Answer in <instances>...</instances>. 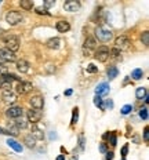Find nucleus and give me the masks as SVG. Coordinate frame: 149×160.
Returning <instances> with one entry per match:
<instances>
[{"label": "nucleus", "instance_id": "nucleus-1", "mask_svg": "<svg viewBox=\"0 0 149 160\" xmlns=\"http://www.w3.org/2000/svg\"><path fill=\"white\" fill-rule=\"evenodd\" d=\"M95 38L102 43H108L109 40L113 38V33H112L111 29L105 28V26H98V28L95 29Z\"/></svg>", "mask_w": 149, "mask_h": 160}, {"label": "nucleus", "instance_id": "nucleus-2", "mask_svg": "<svg viewBox=\"0 0 149 160\" xmlns=\"http://www.w3.org/2000/svg\"><path fill=\"white\" fill-rule=\"evenodd\" d=\"M3 40H4V43H6V48H8L10 51H12L14 54L19 50V44H21V43H19V39L17 38V36L7 35L3 38Z\"/></svg>", "mask_w": 149, "mask_h": 160}, {"label": "nucleus", "instance_id": "nucleus-3", "mask_svg": "<svg viewBox=\"0 0 149 160\" xmlns=\"http://www.w3.org/2000/svg\"><path fill=\"white\" fill-rule=\"evenodd\" d=\"M22 21V14L19 11H8L7 14H6V22L10 25V26H15L18 25L19 22Z\"/></svg>", "mask_w": 149, "mask_h": 160}, {"label": "nucleus", "instance_id": "nucleus-4", "mask_svg": "<svg viewBox=\"0 0 149 160\" xmlns=\"http://www.w3.org/2000/svg\"><path fill=\"white\" fill-rule=\"evenodd\" d=\"M131 46V42L128 40V38L126 36H119V38L115 39V48H117L119 51L122 50H128Z\"/></svg>", "mask_w": 149, "mask_h": 160}, {"label": "nucleus", "instance_id": "nucleus-5", "mask_svg": "<svg viewBox=\"0 0 149 160\" xmlns=\"http://www.w3.org/2000/svg\"><path fill=\"white\" fill-rule=\"evenodd\" d=\"M94 57L99 62H107L109 59V48L107 46H101V47H98V50L95 51Z\"/></svg>", "mask_w": 149, "mask_h": 160}, {"label": "nucleus", "instance_id": "nucleus-6", "mask_svg": "<svg viewBox=\"0 0 149 160\" xmlns=\"http://www.w3.org/2000/svg\"><path fill=\"white\" fill-rule=\"evenodd\" d=\"M33 90V86L31 82H19L17 84V92L19 95H26Z\"/></svg>", "mask_w": 149, "mask_h": 160}, {"label": "nucleus", "instance_id": "nucleus-7", "mask_svg": "<svg viewBox=\"0 0 149 160\" xmlns=\"http://www.w3.org/2000/svg\"><path fill=\"white\" fill-rule=\"evenodd\" d=\"M24 115V109L21 106H10V108L6 111V116L10 119H18V118H22Z\"/></svg>", "mask_w": 149, "mask_h": 160}, {"label": "nucleus", "instance_id": "nucleus-8", "mask_svg": "<svg viewBox=\"0 0 149 160\" xmlns=\"http://www.w3.org/2000/svg\"><path fill=\"white\" fill-rule=\"evenodd\" d=\"M0 58L3 59V62H14L15 61V54L12 51H10L8 48H0Z\"/></svg>", "mask_w": 149, "mask_h": 160}, {"label": "nucleus", "instance_id": "nucleus-9", "mask_svg": "<svg viewBox=\"0 0 149 160\" xmlns=\"http://www.w3.org/2000/svg\"><path fill=\"white\" fill-rule=\"evenodd\" d=\"M26 118H28V122H31L32 124H36L37 122H40L42 112L36 111V109H31V111H28V113H26Z\"/></svg>", "mask_w": 149, "mask_h": 160}, {"label": "nucleus", "instance_id": "nucleus-10", "mask_svg": "<svg viewBox=\"0 0 149 160\" xmlns=\"http://www.w3.org/2000/svg\"><path fill=\"white\" fill-rule=\"evenodd\" d=\"M29 102H31L32 108L36 109V111H40V109H43V106H44V99H43V97H40V95L32 97V98L29 99Z\"/></svg>", "mask_w": 149, "mask_h": 160}, {"label": "nucleus", "instance_id": "nucleus-11", "mask_svg": "<svg viewBox=\"0 0 149 160\" xmlns=\"http://www.w3.org/2000/svg\"><path fill=\"white\" fill-rule=\"evenodd\" d=\"M64 8L69 12H76L80 8V3L76 2V0H68V2L64 3Z\"/></svg>", "mask_w": 149, "mask_h": 160}, {"label": "nucleus", "instance_id": "nucleus-12", "mask_svg": "<svg viewBox=\"0 0 149 160\" xmlns=\"http://www.w3.org/2000/svg\"><path fill=\"white\" fill-rule=\"evenodd\" d=\"M109 92V84L108 83H99V84L97 86V88H95V95H107Z\"/></svg>", "mask_w": 149, "mask_h": 160}, {"label": "nucleus", "instance_id": "nucleus-13", "mask_svg": "<svg viewBox=\"0 0 149 160\" xmlns=\"http://www.w3.org/2000/svg\"><path fill=\"white\" fill-rule=\"evenodd\" d=\"M2 97H3V101H4L6 104H14L17 101V95L12 91H3Z\"/></svg>", "mask_w": 149, "mask_h": 160}, {"label": "nucleus", "instance_id": "nucleus-14", "mask_svg": "<svg viewBox=\"0 0 149 160\" xmlns=\"http://www.w3.org/2000/svg\"><path fill=\"white\" fill-rule=\"evenodd\" d=\"M46 46H47L48 48H51V50H58L59 47H61V40H59L58 38H51V39L47 40Z\"/></svg>", "mask_w": 149, "mask_h": 160}, {"label": "nucleus", "instance_id": "nucleus-15", "mask_svg": "<svg viewBox=\"0 0 149 160\" xmlns=\"http://www.w3.org/2000/svg\"><path fill=\"white\" fill-rule=\"evenodd\" d=\"M29 62L25 61V59H19V61H17V69H18L21 73H26L29 71Z\"/></svg>", "mask_w": 149, "mask_h": 160}, {"label": "nucleus", "instance_id": "nucleus-16", "mask_svg": "<svg viewBox=\"0 0 149 160\" xmlns=\"http://www.w3.org/2000/svg\"><path fill=\"white\" fill-rule=\"evenodd\" d=\"M55 28H57L58 32L65 33V32H68L69 29H71V25H69L68 21H58L57 24H55Z\"/></svg>", "mask_w": 149, "mask_h": 160}, {"label": "nucleus", "instance_id": "nucleus-17", "mask_svg": "<svg viewBox=\"0 0 149 160\" xmlns=\"http://www.w3.org/2000/svg\"><path fill=\"white\" fill-rule=\"evenodd\" d=\"M7 145L10 146V148H12L15 152H22V145L21 144H18V142L15 141V139H12V138H8L7 139Z\"/></svg>", "mask_w": 149, "mask_h": 160}, {"label": "nucleus", "instance_id": "nucleus-18", "mask_svg": "<svg viewBox=\"0 0 149 160\" xmlns=\"http://www.w3.org/2000/svg\"><path fill=\"white\" fill-rule=\"evenodd\" d=\"M97 47V40H95L94 38H86L84 40V50H92Z\"/></svg>", "mask_w": 149, "mask_h": 160}, {"label": "nucleus", "instance_id": "nucleus-19", "mask_svg": "<svg viewBox=\"0 0 149 160\" xmlns=\"http://www.w3.org/2000/svg\"><path fill=\"white\" fill-rule=\"evenodd\" d=\"M31 135H32L35 139H43V138H44V134H43V131H42L40 128L36 127V124L32 126V134H31Z\"/></svg>", "mask_w": 149, "mask_h": 160}, {"label": "nucleus", "instance_id": "nucleus-20", "mask_svg": "<svg viewBox=\"0 0 149 160\" xmlns=\"http://www.w3.org/2000/svg\"><path fill=\"white\" fill-rule=\"evenodd\" d=\"M107 75H108L109 80H113L115 78H117V75H119V69L116 68V66H109L108 71H107Z\"/></svg>", "mask_w": 149, "mask_h": 160}, {"label": "nucleus", "instance_id": "nucleus-21", "mask_svg": "<svg viewBox=\"0 0 149 160\" xmlns=\"http://www.w3.org/2000/svg\"><path fill=\"white\" fill-rule=\"evenodd\" d=\"M19 6H21V8L26 10V11H31L35 4H33L32 0H21V2H19Z\"/></svg>", "mask_w": 149, "mask_h": 160}, {"label": "nucleus", "instance_id": "nucleus-22", "mask_svg": "<svg viewBox=\"0 0 149 160\" xmlns=\"http://www.w3.org/2000/svg\"><path fill=\"white\" fill-rule=\"evenodd\" d=\"M2 79L3 80H7V82H10V83H12V82H21L19 80V78H17V75H14V73H10V72H7L4 76H2Z\"/></svg>", "mask_w": 149, "mask_h": 160}, {"label": "nucleus", "instance_id": "nucleus-23", "mask_svg": "<svg viewBox=\"0 0 149 160\" xmlns=\"http://www.w3.org/2000/svg\"><path fill=\"white\" fill-rule=\"evenodd\" d=\"M24 142L26 144V146H28V148H31V149L36 146V139L33 138L32 135H26L25 138H24Z\"/></svg>", "mask_w": 149, "mask_h": 160}, {"label": "nucleus", "instance_id": "nucleus-24", "mask_svg": "<svg viewBox=\"0 0 149 160\" xmlns=\"http://www.w3.org/2000/svg\"><path fill=\"white\" fill-rule=\"evenodd\" d=\"M0 88L3 90V91H11L12 88V83L7 82V80H0Z\"/></svg>", "mask_w": 149, "mask_h": 160}, {"label": "nucleus", "instance_id": "nucleus-25", "mask_svg": "<svg viewBox=\"0 0 149 160\" xmlns=\"http://www.w3.org/2000/svg\"><path fill=\"white\" fill-rule=\"evenodd\" d=\"M142 76H144V71H142V69H140V68L134 69V71L131 72V78L134 79V80H141Z\"/></svg>", "mask_w": 149, "mask_h": 160}, {"label": "nucleus", "instance_id": "nucleus-26", "mask_svg": "<svg viewBox=\"0 0 149 160\" xmlns=\"http://www.w3.org/2000/svg\"><path fill=\"white\" fill-rule=\"evenodd\" d=\"M15 127L17 128H26L28 127V123H26V120L24 118H18V119H15Z\"/></svg>", "mask_w": 149, "mask_h": 160}, {"label": "nucleus", "instance_id": "nucleus-27", "mask_svg": "<svg viewBox=\"0 0 149 160\" xmlns=\"http://www.w3.org/2000/svg\"><path fill=\"white\" fill-rule=\"evenodd\" d=\"M147 95H148V94H147V88H145V87H138L137 91H135V97H137L138 99L145 98Z\"/></svg>", "mask_w": 149, "mask_h": 160}, {"label": "nucleus", "instance_id": "nucleus-28", "mask_svg": "<svg viewBox=\"0 0 149 160\" xmlns=\"http://www.w3.org/2000/svg\"><path fill=\"white\" fill-rule=\"evenodd\" d=\"M94 105L95 106H99L102 111H105V105H104V101H102V97H99V95H95L94 97Z\"/></svg>", "mask_w": 149, "mask_h": 160}, {"label": "nucleus", "instance_id": "nucleus-29", "mask_svg": "<svg viewBox=\"0 0 149 160\" xmlns=\"http://www.w3.org/2000/svg\"><path fill=\"white\" fill-rule=\"evenodd\" d=\"M141 42H142V44H144V46H149V32H148V31L142 32V35H141Z\"/></svg>", "mask_w": 149, "mask_h": 160}, {"label": "nucleus", "instance_id": "nucleus-30", "mask_svg": "<svg viewBox=\"0 0 149 160\" xmlns=\"http://www.w3.org/2000/svg\"><path fill=\"white\" fill-rule=\"evenodd\" d=\"M109 57H112V58H115V59L122 58V57H120V51H119L117 48H112L111 51H109Z\"/></svg>", "mask_w": 149, "mask_h": 160}, {"label": "nucleus", "instance_id": "nucleus-31", "mask_svg": "<svg viewBox=\"0 0 149 160\" xmlns=\"http://www.w3.org/2000/svg\"><path fill=\"white\" fill-rule=\"evenodd\" d=\"M44 69H46V72H47L48 75H52V73L57 71V68H55L54 64H47V65L44 66Z\"/></svg>", "mask_w": 149, "mask_h": 160}, {"label": "nucleus", "instance_id": "nucleus-32", "mask_svg": "<svg viewBox=\"0 0 149 160\" xmlns=\"http://www.w3.org/2000/svg\"><path fill=\"white\" fill-rule=\"evenodd\" d=\"M77 120H79V109L75 108V109H73V113H72V120H71V123H72V124H76V123H77Z\"/></svg>", "mask_w": 149, "mask_h": 160}, {"label": "nucleus", "instance_id": "nucleus-33", "mask_svg": "<svg viewBox=\"0 0 149 160\" xmlns=\"http://www.w3.org/2000/svg\"><path fill=\"white\" fill-rule=\"evenodd\" d=\"M108 139H109V142H111V145H112V146H116L117 141H116V134H115V132H109Z\"/></svg>", "mask_w": 149, "mask_h": 160}, {"label": "nucleus", "instance_id": "nucleus-34", "mask_svg": "<svg viewBox=\"0 0 149 160\" xmlns=\"http://www.w3.org/2000/svg\"><path fill=\"white\" fill-rule=\"evenodd\" d=\"M140 118L142 120H148V108L145 106V108H142L140 111Z\"/></svg>", "mask_w": 149, "mask_h": 160}, {"label": "nucleus", "instance_id": "nucleus-35", "mask_svg": "<svg viewBox=\"0 0 149 160\" xmlns=\"http://www.w3.org/2000/svg\"><path fill=\"white\" fill-rule=\"evenodd\" d=\"M131 111H132V105H124L120 112H122V115H128Z\"/></svg>", "mask_w": 149, "mask_h": 160}, {"label": "nucleus", "instance_id": "nucleus-36", "mask_svg": "<svg viewBox=\"0 0 149 160\" xmlns=\"http://www.w3.org/2000/svg\"><path fill=\"white\" fill-rule=\"evenodd\" d=\"M36 12H37L39 15H50V12L47 11V8H44V7H37V8H36Z\"/></svg>", "mask_w": 149, "mask_h": 160}, {"label": "nucleus", "instance_id": "nucleus-37", "mask_svg": "<svg viewBox=\"0 0 149 160\" xmlns=\"http://www.w3.org/2000/svg\"><path fill=\"white\" fill-rule=\"evenodd\" d=\"M87 72H88V73H97V72H98V68H97V66H95L94 64H90V65L87 66Z\"/></svg>", "mask_w": 149, "mask_h": 160}, {"label": "nucleus", "instance_id": "nucleus-38", "mask_svg": "<svg viewBox=\"0 0 149 160\" xmlns=\"http://www.w3.org/2000/svg\"><path fill=\"white\" fill-rule=\"evenodd\" d=\"M127 152H128V145L126 144L123 148H122V151H120V155H122V159H126V156H127Z\"/></svg>", "mask_w": 149, "mask_h": 160}, {"label": "nucleus", "instance_id": "nucleus-39", "mask_svg": "<svg viewBox=\"0 0 149 160\" xmlns=\"http://www.w3.org/2000/svg\"><path fill=\"white\" fill-rule=\"evenodd\" d=\"M7 72H8L7 66H6V65H0V78H2V76H4Z\"/></svg>", "mask_w": 149, "mask_h": 160}, {"label": "nucleus", "instance_id": "nucleus-40", "mask_svg": "<svg viewBox=\"0 0 149 160\" xmlns=\"http://www.w3.org/2000/svg\"><path fill=\"white\" fill-rule=\"evenodd\" d=\"M144 141L145 142L149 141V128L148 127H145V130H144Z\"/></svg>", "mask_w": 149, "mask_h": 160}, {"label": "nucleus", "instance_id": "nucleus-41", "mask_svg": "<svg viewBox=\"0 0 149 160\" xmlns=\"http://www.w3.org/2000/svg\"><path fill=\"white\" fill-rule=\"evenodd\" d=\"M105 155H107V156H105V160H113V158H115V153L113 152H109L108 151Z\"/></svg>", "mask_w": 149, "mask_h": 160}, {"label": "nucleus", "instance_id": "nucleus-42", "mask_svg": "<svg viewBox=\"0 0 149 160\" xmlns=\"http://www.w3.org/2000/svg\"><path fill=\"white\" fill-rule=\"evenodd\" d=\"M99 151H101L102 153H107V152H108V145H107V144H104V142H102V144L99 145Z\"/></svg>", "mask_w": 149, "mask_h": 160}, {"label": "nucleus", "instance_id": "nucleus-43", "mask_svg": "<svg viewBox=\"0 0 149 160\" xmlns=\"http://www.w3.org/2000/svg\"><path fill=\"white\" fill-rule=\"evenodd\" d=\"M107 108H113V102H112L111 99H107V106H105V109Z\"/></svg>", "mask_w": 149, "mask_h": 160}, {"label": "nucleus", "instance_id": "nucleus-44", "mask_svg": "<svg viewBox=\"0 0 149 160\" xmlns=\"http://www.w3.org/2000/svg\"><path fill=\"white\" fill-rule=\"evenodd\" d=\"M55 4V2H54V0H52V2H44V6H46V7H51V6H54ZM44 7V8H46Z\"/></svg>", "mask_w": 149, "mask_h": 160}, {"label": "nucleus", "instance_id": "nucleus-45", "mask_svg": "<svg viewBox=\"0 0 149 160\" xmlns=\"http://www.w3.org/2000/svg\"><path fill=\"white\" fill-rule=\"evenodd\" d=\"M132 141H134L135 144H140V137H138V135H134V137H132Z\"/></svg>", "mask_w": 149, "mask_h": 160}, {"label": "nucleus", "instance_id": "nucleus-46", "mask_svg": "<svg viewBox=\"0 0 149 160\" xmlns=\"http://www.w3.org/2000/svg\"><path fill=\"white\" fill-rule=\"evenodd\" d=\"M0 134H6V135H10V132L7 131V130H4V128H2V127H0Z\"/></svg>", "mask_w": 149, "mask_h": 160}, {"label": "nucleus", "instance_id": "nucleus-47", "mask_svg": "<svg viewBox=\"0 0 149 160\" xmlns=\"http://www.w3.org/2000/svg\"><path fill=\"white\" fill-rule=\"evenodd\" d=\"M72 92H73V91H72V90H71V88H69V90H66V91L64 92V94H65V95H68V97H69V95H72Z\"/></svg>", "mask_w": 149, "mask_h": 160}, {"label": "nucleus", "instance_id": "nucleus-48", "mask_svg": "<svg viewBox=\"0 0 149 160\" xmlns=\"http://www.w3.org/2000/svg\"><path fill=\"white\" fill-rule=\"evenodd\" d=\"M55 160H65V155H59V156H58V158L55 159Z\"/></svg>", "mask_w": 149, "mask_h": 160}, {"label": "nucleus", "instance_id": "nucleus-49", "mask_svg": "<svg viewBox=\"0 0 149 160\" xmlns=\"http://www.w3.org/2000/svg\"><path fill=\"white\" fill-rule=\"evenodd\" d=\"M144 101H145V104H148V102H149V97H148V95L144 98Z\"/></svg>", "mask_w": 149, "mask_h": 160}, {"label": "nucleus", "instance_id": "nucleus-50", "mask_svg": "<svg viewBox=\"0 0 149 160\" xmlns=\"http://www.w3.org/2000/svg\"><path fill=\"white\" fill-rule=\"evenodd\" d=\"M108 137H109V132H107V134H104V137H102V138H104V139H108Z\"/></svg>", "mask_w": 149, "mask_h": 160}, {"label": "nucleus", "instance_id": "nucleus-51", "mask_svg": "<svg viewBox=\"0 0 149 160\" xmlns=\"http://www.w3.org/2000/svg\"><path fill=\"white\" fill-rule=\"evenodd\" d=\"M0 65H4V62H3V59L0 58Z\"/></svg>", "mask_w": 149, "mask_h": 160}, {"label": "nucleus", "instance_id": "nucleus-52", "mask_svg": "<svg viewBox=\"0 0 149 160\" xmlns=\"http://www.w3.org/2000/svg\"><path fill=\"white\" fill-rule=\"evenodd\" d=\"M122 160H126V159H122Z\"/></svg>", "mask_w": 149, "mask_h": 160}]
</instances>
